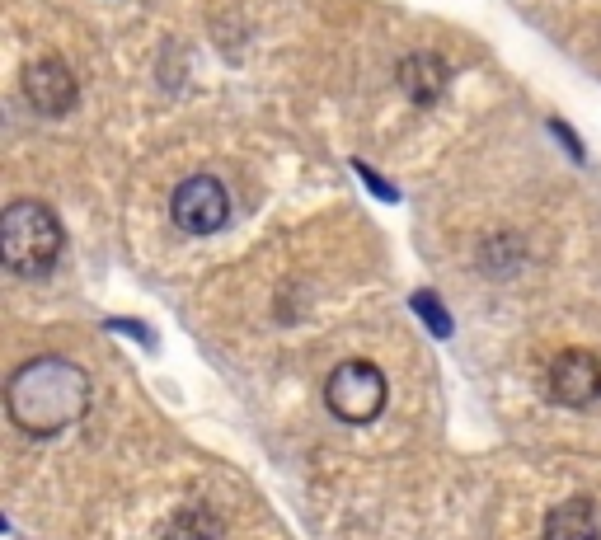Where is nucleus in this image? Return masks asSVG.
Returning a JSON list of instances; mask_svg holds the SVG:
<instances>
[{
  "mask_svg": "<svg viewBox=\"0 0 601 540\" xmlns=\"http://www.w3.org/2000/svg\"><path fill=\"white\" fill-rule=\"evenodd\" d=\"M90 404V376L66 357H33L5 381V414L38 442L76 428Z\"/></svg>",
  "mask_w": 601,
  "mask_h": 540,
  "instance_id": "f257e3e1",
  "label": "nucleus"
},
{
  "mask_svg": "<svg viewBox=\"0 0 601 540\" xmlns=\"http://www.w3.org/2000/svg\"><path fill=\"white\" fill-rule=\"evenodd\" d=\"M62 254V221L38 198H19L0 216V259L15 278H43Z\"/></svg>",
  "mask_w": 601,
  "mask_h": 540,
  "instance_id": "f03ea898",
  "label": "nucleus"
},
{
  "mask_svg": "<svg viewBox=\"0 0 601 540\" xmlns=\"http://www.w3.org/2000/svg\"><path fill=\"white\" fill-rule=\"evenodd\" d=\"M324 404L343 423H371L386 409V376L371 362H339L324 381Z\"/></svg>",
  "mask_w": 601,
  "mask_h": 540,
  "instance_id": "7ed1b4c3",
  "label": "nucleus"
},
{
  "mask_svg": "<svg viewBox=\"0 0 601 540\" xmlns=\"http://www.w3.org/2000/svg\"><path fill=\"white\" fill-rule=\"evenodd\" d=\"M170 212H174V226H179V231L212 235L231 221V198H226L221 179H212V174H193V179H184V184L174 188Z\"/></svg>",
  "mask_w": 601,
  "mask_h": 540,
  "instance_id": "20e7f679",
  "label": "nucleus"
},
{
  "mask_svg": "<svg viewBox=\"0 0 601 540\" xmlns=\"http://www.w3.org/2000/svg\"><path fill=\"white\" fill-rule=\"evenodd\" d=\"M550 395L564 409H587L601 400V362L587 348H564L550 362Z\"/></svg>",
  "mask_w": 601,
  "mask_h": 540,
  "instance_id": "39448f33",
  "label": "nucleus"
},
{
  "mask_svg": "<svg viewBox=\"0 0 601 540\" xmlns=\"http://www.w3.org/2000/svg\"><path fill=\"white\" fill-rule=\"evenodd\" d=\"M24 94H29V104L47 118H62L66 108L76 104V76H71V66L57 62V57H38V62L24 66Z\"/></svg>",
  "mask_w": 601,
  "mask_h": 540,
  "instance_id": "423d86ee",
  "label": "nucleus"
},
{
  "mask_svg": "<svg viewBox=\"0 0 601 540\" xmlns=\"http://www.w3.org/2000/svg\"><path fill=\"white\" fill-rule=\"evenodd\" d=\"M545 540H601V512L592 498H564L545 517Z\"/></svg>",
  "mask_w": 601,
  "mask_h": 540,
  "instance_id": "0eeeda50",
  "label": "nucleus"
},
{
  "mask_svg": "<svg viewBox=\"0 0 601 540\" xmlns=\"http://www.w3.org/2000/svg\"><path fill=\"white\" fill-rule=\"evenodd\" d=\"M400 90L414 99V104H437L442 90H447V62L432 57V52H414L400 62Z\"/></svg>",
  "mask_w": 601,
  "mask_h": 540,
  "instance_id": "6e6552de",
  "label": "nucleus"
},
{
  "mask_svg": "<svg viewBox=\"0 0 601 540\" xmlns=\"http://www.w3.org/2000/svg\"><path fill=\"white\" fill-rule=\"evenodd\" d=\"M409 306H414V315L423 320V329H428L432 339H451V329H456V324H451V310L437 301V292H414Z\"/></svg>",
  "mask_w": 601,
  "mask_h": 540,
  "instance_id": "1a4fd4ad",
  "label": "nucleus"
},
{
  "mask_svg": "<svg viewBox=\"0 0 601 540\" xmlns=\"http://www.w3.org/2000/svg\"><path fill=\"white\" fill-rule=\"evenodd\" d=\"M170 540H221V526H216L212 512L193 508V512H179V517H174Z\"/></svg>",
  "mask_w": 601,
  "mask_h": 540,
  "instance_id": "9d476101",
  "label": "nucleus"
},
{
  "mask_svg": "<svg viewBox=\"0 0 601 540\" xmlns=\"http://www.w3.org/2000/svg\"><path fill=\"white\" fill-rule=\"evenodd\" d=\"M357 170L367 174V188H371V193H381V198H386V202H395V188H390V184H386V179H381V174H371V170H367V165H357Z\"/></svg>",
  "mask_w": 601,
  "mask_h": 540,
  "instance_id": "9b49d317",
  "label": "nucleus"
}]
</instances>
